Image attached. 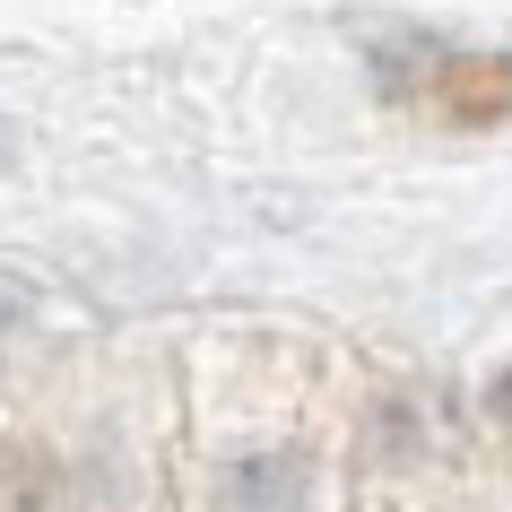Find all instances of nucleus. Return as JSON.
<instances>
[{
    "mask_svg": "<svg viewBox=\"0 0 512 512\" xmlns=\"http://www.w3.org/2000/svg\"><path fill=\"white\" fill-rule=\"evenodd\" d=\"M304 504V469L296 460H252V469H235V486H226V512H296Z\"/></svg>",
    "mask_w": 512,
    "mask_h": 512,
    "instance_id": "obj_1",
    "label": "nucleus"
},
{
    "mask_svg": "<svg viewBox=\"0 0 512 512\" xmlns=\"http://www.w3.org/2000/svg\"><path fill=\"white\" fill-rule=\"evenodd\" d=\"M504 408H512V382H504Z\"/></svg>",
    "mask_w": 512,
    "mask_h": 512,
    "instance_id": "obj_2",
    "label": "nucleus"
}]
</instances>
